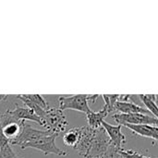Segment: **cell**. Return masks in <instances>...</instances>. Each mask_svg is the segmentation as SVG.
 <instances>
[{"mask_svg":"<svg viewBox=\"0 0 158 158\" xmlns=\"http://www.w3.org/2000/svg\"><path fill=\"white\" fill-rule=\"evenodd\" d=\"M94 131H95V130H93L88 126L81 127V136H80L79 142H78L77 145L74 147V150L81 156L84 158L86 156L87 152L90 147V144L94 138Z\"/></svg>","mask_w":158,"mask_h":158,"instance_id":"cell-9","label":"cell"},{"mask_svg":"<svg viewBox=\"0 0 158 158\" xmlns=\"http://www.w3.org/2000/svg\"><path fill=\"white\" fill-rule=\"evenodd\" d=\"M102 158H124L120 154H119V150L118 148H116L112 143L110 144V146L107 148L106 152L105 153V155L102 156Z\"/></svg>","mask_w":158,"mask_h":158,"instance_id":"cell-19","label":"cell"},{"mask_svg":"<svg viewBox=\"0 0 158 158\" xmlns=\"http://www.w3.org/2000/svg\"><path fill=\"white\" fill-rule=\"evenodd\" d=\"M23 121H12L0 127L4 136L8 140V143L19 137L21 131V125Z\"/></svg>","mask_w":158,"mask_h":158,"instance_id":"cell-13","label":"cell"},{"mask_svg":"<svg viewBox=\"0 0 158 158\" xmlns=\"http://www.w3.org/2000/svg\"><path fill=\"white\" fill-rule=\"evenodd\" d=\"M143 105L146 106V110L155 118H158V109L156 106L157 95L156 94H140L138 95Z\"/></svg>","mask_w":158,"mask_h":158,"instance_id":"cell-14","label":"cell"},{"mask_svg":"<svg viewBox=\"0 0 158 158\" xmlns=\"http://www.w3.org/2000/svg\"><path fill=\"white\" fill-rule=\"evenodd\" d=\"M59 109L61 111L71 109L87 114L91 111L88 105V94H74L70 96H60L58 98Z\"/></svg>","mask_w":158,"mask_h":158,"instance_id":"cell-4","label":"cell"},{"mask_svg":"<svg viewBox=\"0 0 158 158\" xmlns=\"http://www.w3.org/2000/svg\"><path fill=\"white\" fill-rule=\"evenodd\" d=\"M101 126L105 130V131L106 132L111 143L116 148H118V150H121L122 145L124 143H126V137L121 132L122 126L121 125L114 126V125H111L110 123H108L105 120L102 121Z\"/></svg>","mask_w":158,"mask_h":158,"instance_id":"cell-8","label":"cell"},{"mask_svg":"<svg viewBox=\"0 0 158 158\" xmlns=\"http://www.w3.org/2000/svg\"><path fill=\"white\" fill-rule=\"evenodd\" d=\"M119 154L124 158H152L149 156H145L143 155H140L139 153H137L134 150H124L121 149L119 150Z\"/></svg>","mask_w":158,"mask_h":158,"instance_id":"cell-20","label":"cell"},{"mask_svg":"<svg viewBox=\"0 0 158 158\" xmlns=\"http://www.w3.org/2000/svg\"><path fill=\"white\" fill-rule=\"evenodd\" d=\"M0 158H22L16 155L10 148V144H7L0 148Z\"/></svg>","mask_w":158,"mask_h":158,"instance_id":"cell-18","label":"cell"},{"mask_svg":"<svg viewBox=\"0 0 158 158\" xmlns=\"http://www.w3.org/2000/svg\"><path fill=\"white\" fill-rule=\"evenodd\" d=\"M119 96L120 94H102L105 101V106H106L110 112L114 111V105L119 100Z\"/></svg>","mask_w":158,"mask_h":158,"instance_id":"cell-17","label":"cell"},{"mask_svg":"<svg viewBox=\"0 0 158 158\" xmlns=\"http://www.w3.org/2000/svg\"><path fill=\"white\" fill-rule=\"evenodd\" d=\"M44 121V128L54 134H59L64 132L69 126V122L59 108L50 107L45 111V115L43 118Z\"/></svg>","mask_w":158,"mask_h":158,"instance_id":"cell-2","label":"cell"},{"mask_svg":"<svg viewBox=\"0 0 158 158\" xmlns=\"http://www.w3.org/2000/svg\"><path fill=\"white\" fill-rule=\"evenodd\" d=\"M81 127H74L69 129L63 136V143L65 145L71 147L74 149V147L77 145L80 136H81Z\"/></svg>","mask_w":158,"mask_h":158,"instance_id":"cell-15","label":"cell"},{"mask_svg":"<svg viewBox=\"0 0 158 158\" xmlns=\"http://www.w3.org/2000/svg\"><path fill=\"white\" fill-rule=\"evenodd\" d=\"M127 100V101H118L114 105V110L118 111L119 114H146L148 115V111L138 106L137 104H134L132 101Z\"/></svg>","mask_w":158,"mask_h":158,"instance_id":"cell-10","label":"cell"},{"mask_svg":"<svg viewBox=\"0 0 158 158\" xmlns=\"http://www.w3.org/2000/svg\"><path fill=\"white\" fill-rule=\"evenodd\" d=\"M49 134H52V132H50L47 130L40 131V130L34 129L30 124H28L27 121H23L22 125H21L20 134L19 135L18 138L9 142V144L21 146L25 143H32V142H34V141H36V140L44 137V136H47Z\"/></svg>","mask_w":158,"mask_h":158,"instance_id":"cell-6","label":"cell"},{"mask_svg":"<svg viewBox=\"0 0 158 158\" xmlns=\"http://www.w3.org/2000/svg\"><path fill=\"white\" fill-rule=\"evenodd\" d=\"M6 97H7V95H6V94H0V102H1V101L6 100Z\"/></svg>","mask_w":158,"mask_h":158,"instance_id":"cell-21","label":"cell"},{"mask_svg":"<svg viewBox=\"0 0 158 158\" xmlns=\"http://www.w3.org/2000/svg\"><path fill=\"white\" fill-rule=\"evenodd\" d=\"M6 112L15 121H33L35 123L40 124L44 127V122L42 118H40L35 113L28 108L27 106H15L13 109H7Z\"/></svg>","mask_w":158,"mask_h":158,"instance_id":"cell-7","label":"cell"},{"mask_svg":"<svg viewBox=\"0 0 158 158\" xmlns=\"http://www.w3.org/2000/svg\"><path fill=\"white\" fill-rule=\"evenodd\" d=\"M114 120L118 125L124 126L126 124L131 125H152L157 126L158 120L152 115L146 114H119L116 113L112 116Z\"/></svg>","mask_w":158,"mask_h":158,"instance_id":"cell-5","label":"cell"},{"mask_svg":"<svg viewBox=\"0 0 158 158\" xmlns=\"http://www.w3.org/2000/svg\"><path fill=\"white\" fill-rule=\"evenodd\" d=\"M58 135L57 134H49L47 136H44L32 143H28L20 146L21 149H26V148H33L36 150L41 151L44 156L47 155H56L60 156H66L67 152L64 150L58 148L56 144V139Z\"/></svg>","mask_w":158,"mask_h":158,"instance_id":"cell-1","label":"cell"},{"mask_svg":"<svg viewBox=\"0 0 158 158\" xmlns=\"http://www.w3.org/2000/svg\"><path fill=\"white\" fill-rule=\"evenodd\" d=\"M22 98L39 106L40 107H42L44 110L49 109L50 106L48 105V103L44 100V98L40 95V94H19Z\"/></svg>","mask_w":158,"mask_h":158,"instance_id":"cell-16","label":"cell"},{"mask_svg":"<svg viewBox=\"0 0 158 158\" xmlns=\"http://www.w3.org/2000/svg\"><path fill=\"white\" fill-rule=\"evenodd\" d=\"M110 111L107 109L106 106H104L100 111L94 112L91 110L86 114L87 121H88V127H90L93 130H97L98 128L102 127V121H104V118L108 116Z\"/></svg>","mask_w":158,"mask_h":158,"instance_id":"cell-12","label":"cell"},{"mask_svg":"<svg viewBox=\"0 0 158 158\" xmlns=\"http://www.w3.org/2000/svg\"><path fill=\"white\" fill-rule=\"evenodd\" d=\"M110 144L111 142L105 130L102 127L98 128L94 131V138L85 158H102Z\"/></svg>","mask_w":158,"mask_h":158,"instance_id":"cell-3","label":"cell"},{"mask_svg":"<svg viewBox=\"0 0 158 158\" xmlns=\"http://www.w3.org/2000/svg\"><path fill=\"white\" fill-rule=\"evenodd\" d=\"M126 128L130 129L133 133L142 136V137H146L154 140L155 142L157 141L158 136V129L157 126H152V125H131V124H126L124 125Z\"/></svg>","mask_w":158,"mask_h":158,"instance_id":"cell-11","label":"cell"}]
</instances>
